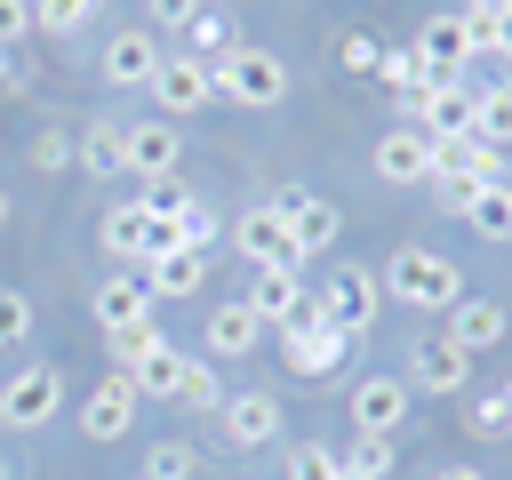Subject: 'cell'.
Segmentation results:
<instances>
[{
  "mask_svg": "<svg viewBox=\"0 0 512 480\" xmlns=\"http://www.w3.org/2000/svg\"><path fill=\"white\" fill-rule=\"evenodd\" d=\"M344 408H352V432H368V440H392V432L408 424V376H360Z\"/></svg>",
  "mask_w": 512,
  "mask_h": 480,
  "instance_id": "obj_11",
  "label": "cell"
},
{
  "mask_svg": "<svg viewBox=\"0 0 512 480\" xmlns=\"http://www.w3.org/2000/svg\"><path fill=\"white\" fill-rule=\"evenodd\" d=\"M432 480H488V472H480V464H440Z\"/></svg>",
  "mask_w": 512,
  "mask_h": 480,
  "instance_id": "obj_42",
  "label": "cell"
},
{
  "mask_svg": "<svg viewBox=\"0 0 512 480\" xmlns=\"http://www.w3.org/2000/svg\"><path fill=\"white\" fill-rule=\"evenodd\" d=\"M184 32H192V48H184V56H200V64H216V56L232 48V16H216V8H200Z\"/></svg>",
  "mask_w": 512,
  "mask_h": 480,
  "instance_id": "obj_32",
  "label": "cell"
},
{
  "mask_svg": "<svg viewBox=\"0 0 512 480\" xmlns=\"http://www.w3.org/2000/svg\"><path fill=\"white\" fill-rule=\"evenodd\" d=\"M344 472H360V480H392V440H368V432H352V448L336 456Z\"/></svg>",
  "mask_w": 512,
  "mask_h": 480,
  "instance_id": "obj_33",
  "label": "cell"
},
{
  "mask_svg": "<svg viewBox=\"0 0 512 480\" xmlns=\"http://www.w3.org/2000/svg\"><path fill=\"white\" fill-rule=\"evenodd\" d=\"M264 208L288 224V240H296V264H304V256H320V248H336V232H344V216H336L320 192H304V184H280Z\"/></svg>",
  "mask_w": 512,
  "mask_h": 480,
  "instance_id": "obj_5",
  "label": "cell"
},
{
  "mask_svg": "<svg viewBox=\"0 0 512 480\" xmlns=\"http://www.w3.org/2000/svg\"><path fill=\"white\" fill-rule=\"evenodd\" d=\"M56 408H64V368H48V360H32L0 384V432H48Z\"/></svg>",
  "mask_w": 512,
  "mask_h": 480,
  "instance_id": "obj_4",
  "label": "cell"
},
{
  "mask_svg": "<svg viewBox=\"0 0 512 480\" xmlns=\"http://www.w3.org/2000/svg\"><path fill=\"white\" fill-rule=\"evenodd\" d=\"M368 80H384V88L408 104V96H416L432 72H424V56H416V48H376V72H368Z\"/></svg>",
  "mask_w": 512,
  "mask_h": 480,
  "instance_id": "obj_25",
  "label": "cell"
},
{
  "mask_svg": "<svg viewBox=\"0 0 512 480\" xmlns=\"http://www.w3.org/2000/svg\"><path fill=\"white\" fill-rule=\"evenodd\" d=\"M240 304L264 320V336H280L288 320H304V312H312V296H304V272H256Z\"/></svg>",
  "mask_w": 512,
  "mask_h": 480,
  "instance_id": "obj_16",
  "label": "cell"
},
{
  "mask_svg": "<svg viewBox=\"0 0 512 480\" xmlns=\"http://www.w3.org/2000/svg\"><path fill=\"white\" fill-rule=\"evenodd\" d=\"M344 464H336V448H320V440H296L288 448V480H336Z\"/></svg>",
  "mask_w": 512,
  "mask_h": 480,
  "instance_id": "obj_35",
  "label": "cell"
},
{
  "mask_svg": "<svg viewBox=\"0 0 512 480\" xmlns=\"http://www.w3.org/2000/svg\"><path fill=\"white\" fill-rule=\"evenodd\" d=\"M160 56H168V48H160V32H152V24H128V32H112V40H104V80H112V88H152Z\"/></svg>",
  "mask_w": 512,
  "mask_h": 480,
  "instance_id": "obj_14",
  "label": "cell"
},
{
  "mask_svg": "<svg viewBox=\"0 0 512 480\" xmlns=\"http://www.w3.org/2000/svg\"><path fill=\"white\" fill-rule=\"evenodd\" d=\"M136 232H144V200L104 208V224H96V240H104V256H112V264H136Z\"/></svg>",
  "mask_w": 512,
  "mask_h": 480,
  "instance_id": "obj_24",
  "label": "cell"
},
{
  "mask_svg": "<svg viewBox=\"0 0 512 480\" xmlns=\"http://www.w3.org/2000/svg\"><path fill=\"white\" fill-rule=\"evenodd\" d=\"M176 408H192V416H216V408H224V376H216V360H184Z\"/></svg>",
  "mask_w": 512,
  "mask_h": 480,
  "instance_id": "obj_27",
  "label": "cell"
},
{
  "mask_svg": "<svg viewBox=\"0 0 512 480\" xmlns=\"http://www.w3.org/2000/svg\"><path fill=\"white\" fill-rule=\"evenodd\" d=\"M16 40H32V0H0V56Z\"/></svg>",
  "mask_w": 512,
  "mask_h": 480,
  "instance_id": "obj_39",
  "label": "cell"
},
{
  "mask_svg": "<svg viewBox=\"0 0 512 480\" xmlns=\"http://www.w3.org/2000/svg\"><path fill=\"white\" fill-rule=\"evenodd\" d=\"M88 24H96V0H32V32H48V40H72Z\"/></svg>",
  "mask_w": 512,
  "mask_h": 480,
  "instance_id": "obj_29",
  "label": "cell"
},
{
  "mask_svg": "<svg viewBox=\"0 0 512 480\" xmlns=\"http://www.w3.org/2000/svg\"><path fill=\"white\" fill-rule=\"evenodd\" d=\"M144 16H152L160 32H184V24L200 16V0H144Z\"/></svg>",
  "mask_w": 512,
  "mask_h": 480,
  "instance_id": "obj_41",
  "label": "cell"
},
{
  "mask_svg": "<svg viewBox=\"0 0 512 480\" xmlns=\"http://www.w3.org/2000/svg\"><path fill=\"white\" fill-rule=\"evenodd\" d=\"M472 80H424L416 96H408V128H424L432 144L440 136H472Z\"/></svg>",
  "mask_w": 512,
  "mask_h": 480,
  "instance_id": "obj_7",
  "label": "cell"
},
{
  "mask_svg": "<svg viewBox=\"0 0 512 480\" xmlns=\"http://www.w3.org/2000/svg\"><path fill=\"white\" fill-rule=\"evenodd\" d=\"M72 152H80V136H64V128L32 136V168H72Z\"/></svg>",
  "mask_w": 512,
  "mask_h": 480,
  "instance_id": "obj_37",
  "label": "cell"
},
{
  "mask_svg": "<svg viewBox=\"0 0 512 480\" xmlns=\"http://www.w3.org/2000/svg\"><path fill=\"white\" fill-rule=\"evenodd\" d=\"M336 480H360V472H336Z\"/></svg>",
  "mask_w": 512,
  "mask_h": 480,
  "instance_id": "obj_45",
  "label": "cell"
},
{
  "mask_svg": "<svg viewBox=\"0 0 512 480\" xmlns=\"http://www.w3.org/2000/svg\"><path fill=\"white\" fill-rule=\"evenodd\" d=\"M152 112L160 120H184V112H200V104H216V80H208V64L200 56H160V72H152Z\"/></svg>",
  "mask_w": 512,
  "mask_h": 480,
  "instance_id": "obj_9",
  "label": "cell"
},
{
  "mask_svg": "<svg viewBox=\"0 0 512 480\" xmlns=\"http://www.w3.org/2000/svg\"><path fill=\"white\" fill-rule=\"evenodd\" d=\"M432 192H440V208H448V216H464L488 184H480V176H432Z\"/></svg>",
  "mask_w": 512,
  "mask_h": 480,
  "instance_id": "obj_38",
  "label": "cell"
},
{
  "mask_svg": "<svg viewBox=\"0 0 512 480\" xmlns=\"http://www.w3.org/2000/svg\"><path fill=\"white\" fill-rule=\"evenodd\" d=\"M448 336H456L464 352L504 344V304H496V296H464V304H448Z\"/></svg>",
  "mask_w": 512,
  "mask_h": 480,
  "instance_id": "obj_23",
  "label": "cell"
},
{
  "mask_svg": "<svg viewBox=\"0 0 512 480\" xmlns=\"http://www.w3.org/2000/svg\"><path fill=\"white\" fill-rule=\"evenodd\" d=\"M72 160H80V168H88L96 184H120V176H128V144H120V120H88V128H80V152H72Z\"/></svg>",
  "mask_w": 512,
  "mask_h": 480,
  "instance_id": "obj_22",
  "label": "cell"
},
{
  "mask_svg": "<svg viewBox=\"0 0 512 480\" xmlns=\"http://www.w3.org/2000/svg\"><path fill=\"white\" fill-rule=\"evenodd\" d=\"M88 312H96V328H104V336L144 328V320H152V288H144L136 272H104V280H96V296H88Z\"/></svg>",
  "mask_w": 512,
  "mask_h": 480,
  "instance_id": "obj_17",
  "label": "cell"
},
{
  "mask_svg": "<svg viewBox=\"0 0 512 480\" xmlns=\"http://www.w3.org/2000/svg\"><path fill=\"white\" fill-rule=\"evenodd\" d=\"M200 336H208V360H248V352L264 344V320L232 296V304H216V312H208V328H200Z\"/></svg>",
  "mask_w": 512,
  "mask_h": 480,
  "instance_id": "obj_20",
  "label": "cell"
},
{
  "mask_svg": "<svg viewBox=\"0 0 512 480\" xmlns=\"http://www.w3.org/2000/svg\"><path fill=\"white\" fill-rule=\"evenodd\" d=\"M184 248V232H176V216H160L152 208V192H144V232H136V264L128 272H144V264H160V256H176Z\"/></svg>",
  "mask_w": 512,
  "mask_h": 480,
  "instance_id": "obj_26",
  "label": "cell"
},
{
  "mask_svg": "<svg viewBox=\"0 0 512 480\" xmlns=\"http://www.w3.org/2000/svg\"><path fill=\"white\" fill-rule=\"evenodd\" d=\"M0 480H8V456H0Z\"/></svg>",
  "mask_w": 512,
  "mask_h": 480,
  "instance_id": "obj_46",
  "label": "cell"
},
{
  "mask_svg": "<svg viewBox=\"0 0 512 480\" xmlns=\"http://www.w3.org/2000/svg\"><path fill=\"white\" fill-rule=\"evenodd\" d=\"M464 224H472L480 240H512V184H488V192L464 208Z\"/></svg>",
  "mask_w": 512,
  "mask_h": 480,
  "instance_id": "obj_30",
  "label": "cell"
},
{
  "mask_svg": "<svg viewBox=\"0 0 512 480\" xmlns=\"http://www.w3.org/2000/svg\"><path fill=\"white\" fill-rule=\"evenodd\" d=\"M472 352L456 336H408V392H464Z\"/></svg>",
  "mask_w": 512,
  "mask_h": 480,
  "instance_id": "obj_10",
  "label": "cell"
},
{
  "mask_svg": "<svg viewBox=\"0 0 512 480\" xmlns=\"http://www.w3.org/2000/svg\"><path fill=\"white\" fill-rule=\"evenodd\" d=\"M408 48L424 56L432 80H464V64H472V16H464V8H456V16H424V32H416Z\"/></svg>",
  "mask_w": 512,
  "mask_h": 480,
  "instance_id": "obj_12",
  "label": "cell"
},
{
  "mask_svg": "<svg viewBox=\"0 0 512 480\" xmlns=\"http://www.w3.org/2000/svg\"><path fill=\"white\" fill-rule=\"evenodd\" d=\"M504 392H512V384H504Z\"/></svg>",
  "mask_w": 512,
  "mask_h": 480,
  "instance_id": "obj_47",
  "label": "cell"
},
{
  "mask_svg": "<svg viewBox=\"0 0 512 480\" xmlns=\"http://www.w3.org/2000/svg\"><path fill=\"white\" fill-rule=\"evenodd\" d=\"M464 424H472L480 440H496V432H512V392H504V384H496V392H480V400L464 408Z\"/></svg>",
  "mask_w": 512,
  "mask_h": 480,
  "instance_id": "obj_34",
  "label": "cell"
},
{
  "mask_svg": "<svg viewBox=\"0 0 512 480\" xmlns=\"http://www.w3.org/2000/svg\"><path fill=\"white\" fill-rule=\"evenodd\" d=\"M216 424H224L232 448H272V440H280V400H272V392H224Z\"/></svg>",
  "mask_w": 512,
  "mask_h": 480,
  "instance_id": "obj_18",
  "label": "cell"
},
{
  "mask_svg": "<svg viewBox=\"0 0 512 480\" xmlns=\"http://www.w3.org/2000/svg\"><path fill=\"white\" fill-rule=\"evenodd\" d=\"M136 408H144V400H136V384L112 368V376H96V392L80 400V432H88V440H128Z\"/></svg>",
  "mask_w": 512,
  "mask_h": 480,
  "instance_id": "obj_15",
  "label": "cell"
},
{
  "mask_svg": "<svg viewBox=\"0 0 512 480\" xmlns=\"http://www.w3.org/2000/svg\"><path fill=\"white\" fill-rule=\"evenodd\" d=\"M232 248L248 256V272H296V240H288V224H280L264 200L232 224Z\"/></svg>",
  "mask_w": 512,
  "mask_h": 480,
  "instance_id": "obj_13",
  "label": "cell"
},
{
  "mask_svg": "<svg viewBox=\"0 0 512 480\" xmlns=\"http://www.w3.org/2000/svg\"><path fill=\"white\" fill-rule=\"evenodd\" d=\"M376 304H384V280H376L368 264H336V272L320 280V296H312V312H320L328 328H344V336H368V328H376Z\"/></svg>",
  "mask_w": 512,
  "mask_h": 480,
  "instance_id": "obj_3",
  "label": "cell"
},
{
  "mask_svg": "<svg viewBox=\"0 0 512 480\" xmlns=\"http://www.w3.org/2000/svg\"><path fill=\"white\" fill-rule=\"evenodd\" d=\"M24 336H32V296L0 288V344H24Z\"/></svg>",
  "mask_w": 512,
  "mask_h": 480,
  "instance_id": "obj_36",
  "label": "cell"
},
{
  "mask_svg": "<svg viewBox=\"0 0 512 480\" xmlns=\"http://www.w3.org/2000/svg\"><path fill=\"white\" fill-rule=\"evenodd\" d=\"M336 64H344V72H376V40H368V32H344V40H336Z\"/></svg>",
  "mask_w": 512,
  "mask_h": 480,
  "instance_id": "obj_40",
  "label": "cell"
},
{
  "mask_svg": "<svg viewBox=\"0 0 512 480\" xmlns=\"http://www.w3.org/2000/svg\"><path fill=\"white\" fill-rule=\"evenodd\" d=\"M120 144H128V176L136 184H176V168H184V144H176V120H136V128H120Z\"/></svg>",
  "mask_w": 512,
  "mask_h": 480,
  "instance_id": "obj_8",
  "label": "cell"
},
{
  "mask_svg": "<svg viewBox=\"0 0 512 480\" xmlns=\"http://www.w3.org/2000/svg\"><path fill=\"white\" fill-rule=\"evenodd\" d=\"M464 16H504V0H464Z\"/></svg>",
  "mask_w": 512,
  "mask_h": 480,
  "instance_id": "obj_43",
  "label": "cell"
},
{
  "mask_svg": "<svg viewBox=\"0 0 512 480\" xmlns=\"http://www.w3.org/2000/svg\"><path fill=\"white\" fill-rule=\"evenodd\" d=\"M136 280L152 288V304H176V296H200V280H208V256H200V248H176V256L144 264Z\"/></svg>",
  "mask_w": 512,
  "mask_h": 480,
  "instance_id": "obj_21",
  "label": "cell"
},
{
  "mask_svg": "<svg viewBox=\"0 0 512 480\" xmlns=\"http://www.w3.org/2000/svg\"><path fill=\"white\" fill-rule=\"evenodd\" d=\"M0 224H8V192H0Z\"/></svg>",
  "mask_w": 512,
  "mask_h": 480,
  "instance_id": "obj_44",
  "label": "cell"
},
{
  "mask_svg": "<svg viewBox=\"0 0 512 480\" xmlns=\"http://www.w3.org/2000/svg\"><path fill=\"white\" fill-rule=\"evenodd\" d=\"M344 352H352V336H344V328H328L320 312H304V320H288V328H280V360H288V376H336V368H344Z\"/></svg>",
  "mask_w": 512,
  "mask_h": 480,
  "instance_id": "obj_6",
  "label": "cell"
},
{
  "mask_svg": "<svg viewBox=\"0 0 512 480\" xmlns=\"http://www.w3.org/2000/svg\"><path fill=\"white\" fill-rule=\"evenodd\" d=\"M208 80H216V96L240 104V112H272V104H288V64H280L272 48H256V40H232V48L208 64Z\"/></svg>",
  "mask_w": 512,
  "mask_h": 480,
  "instance_id": "obj_1",
  "label": "cell"
},
{
  "mask_svg": "<svg viewBox=\"0 0 512 480\" xmlns=\"http://www.w3.org/2000/svg\"><path fill=\"white\" fill-rule=\"evenodd\" d=\"M384 296H400L408 312H448L464 304V264H448L440 248H392V264L376 272Z\"/></svg>",
  "mask_w": 512,
  "mask_h": 480,
  "instance_id": "obj_2",
  "label": "cell"
},
{
  "mask_svg": "<svg viewBox=\"0 0 512 480\" xmlns=\"http://www.w3.org/2000/svg\"><path fill=\"white\" fill-rule=\"evenodd\" d=\"M472 136L496 144V152L512 144V88H480V96H472Z\"/></svg>",
  "mask_w": 512,
  "mask_h": 480,
  "instance_id": "obj_28",
  "label": "cell"
},
{
  "mask_svg": "<svg viewBox=\"0 0 512 480\" xmlns=\"http://www.w3.org/2000/svg\"><path fill=\"white\" fill-rule=\"evenodd\" d=\"M192 472H200V456H192L184 440H152V448H144V472H136V480H192Z\"/></svg>",
  "mask_w": 512,
  "mask_h": 480,
  "instance_id": "obj_31",
  "label": "cell"
},
{
  "mask_svg": "<svg viewBox=\"0 0 512 480\" xmlns=\"http://www.w3.org/2000/svg\"><path fill=\"white\" fill-rule=\"evenodd\" d=\"M376 176L384 184H432V136L424 128H384V144H376Z\"/></svg>",
  "mask_w": 512,
  "mask_h": 480,
  "instance_id": "obj_19",
  "label": "cell"
}]
</instances>
